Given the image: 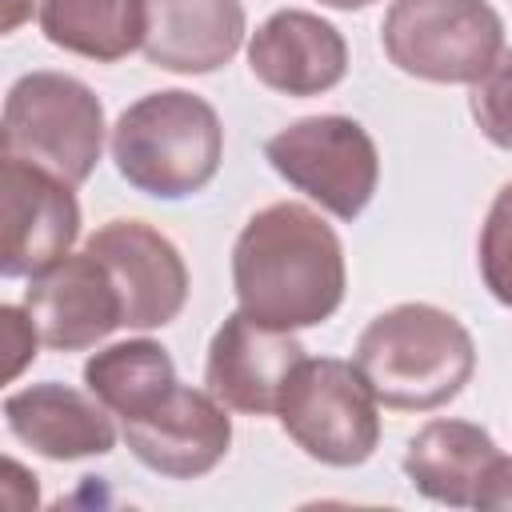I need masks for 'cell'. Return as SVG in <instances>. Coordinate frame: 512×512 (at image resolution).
<instances>
[{"mask_svg":"<svg viewBox=\"0 0 512 512\" xmlns=\"http://www.w3.org/2000/svg\"><path fill=\"white\" fill-rule=\"evenodd\" d=\"M232 288L240 312L260 324L316 328L344 304L340 236L308 204H268L248 216L232 244Z\"/></svg>","mask_w":512,"mask_h":512,"instance_id":"cell-1","label":"cell"},{"mask_svg":"<svg viewBox=\"0 0 512 512\" xmlns=\"http://www.w3.org/2000/svg\"><path fill=\"white\" fill-rule=\"evenodd\" d=\"M352 364L384 408L432 412L464 392L476 372L472 332L436 304H396L368 320Z\"/></svg>","mask_w":512,"mask_h":512,"instance_id":"cell-2","label":"cell"},{"mask_svg":"<svg viewBox=\"0 0 512 512\" xmlns=\"http://www.w3.org/2000/svg\"><path fill=\"white\" fill-rule=\"evenodd\" d=\"M116 172L144 196L184 200L212 184L224 160L216 108L184 88L148 92L128 104L112 128Z\"/></svg>","mask_w":512,"mask_h":512,"instance_id":"cell-3","label":"cell"},{"mask_svg":"<svg viewBox=\"0 0 512 512\" xmlns=\"http://www.w3.org/2000/svg\"><path fill=\"white\" fill-rule=\"evenodd\" d=\"M104 152V104L64 72H28L4 96L0 156H20L72 188L92 176Z\"/></svg>","mask_w":512,"mask_h":512,"instance_id":"cell-4","label":"cell"},{"mask_svg":"<svg viewBox=\"0 0 512 512\" xmlns=\"http://www.w3.org/2000/svg\"><path fill=\"white\" fill-rule=\"evenodd\" d=\"M380 40L404 76L476 84L504 52V20L488 0H392Z\"/></svg>","mask_w":512,"mask_h":512,"instance_id":"cell-5","label":"cell"},{"mask_svg":"<svg viewBox=\"0 0 512 512\" xmlns=\"http://www.w3.org/2000/svg\"><path fill=\"white\" fill-rule=\"evenodd\" d=\"M356 364L336 356H304L280 396V428L292 444L332 468L364 464L380 444V412Z\"/></svg>","mask_w":512,"mask_h":512,"instance_id":"cell-6","label":"cell"},{"mask_svg":"<svg viewBox=\"0 0 512 512\" xmlns=\"http://www.w3.org/2000/svg\"><path fill=\"white\" fill-rule=\"evenodd\" d=\"M264 160L280 180L336 220H356L380 184V152L352 116H304L268 136Z\"/></svg>","mask_w":512,"mask_h":512,"instance_id":"cell-7","label":"cell"},{"mask_svg":"<svg viewBox=\"0 0 512 512\" xmlns=\"http://www.w3.org/2000/svg\"><path fill=\"white\" fill-rule=\"evenodd\" d=\"M0 216V272L8 280L44 272L68 256L80 236V204L72 184L20 156H0Z\"/></svg>","mask_w":512,"mask_h":512,"instance_id":"cell-8","label":"cell"},{"mask_svg":"<svg viewBox=\"0 0 512 512\" xmlns=\"http://www.w3.org/2000/svg\"><path fill=\"white\" fill-rule=\"evenodd\" d=\"M84 248L108 268L124 304V328H164L180 316L188 300V268L164 232L144 220H108Z\"/></svg>","mask_w":512,"mask_h":512,"instance_id":"cell-9","label":"cell"},{"mask_svg":"<svg viewBox=\"0 0 512 512\" xmlns=\"http://www.w3.org/2000/svg\"><path fill=\"white\" fill-rule=\"evenodd\" d=\"M300 360L304 344L288 328L260 324L236 308L232 316H224L208 344L204 384L224 408L268 416L280 408V396Z\"/></svg>","mask_w":512,"mask_h":512,"instance_id":"cell-10","label":"cell"},{"mask_svg":"<svg viewBox=\"0 0 512 512\" xmlns=\"http://www.w3.org/2000/svg\"><path fill=\"white\" fill-rule=\"evenodd\" d=\"M124 444L144 468L168 480H196L228 456L232 416L208 388L176 384L156 408L124 420Z\"/></svg>","mask_w":512,"mask_h":512,"instance_id":"cell-11","label":"cell"},{"mask_svg":"<svg viewBox=\"0 0 512 512\" xmlns=\"http://www.w3.org/2000/svg\"><path fill=\"white\" fill-rule=\"evenodd\" d=\"M24 308L40 340L56 352H80L124 328V304L108 268L84 248L28 276Z\"/></svg>","mask_w":512,"mask_h":512,"instance_id":"cell-12","label":"cell"},{"mask_svg":"<svg viewBox=\"0 0 512 512\" xmlns=\"http://www.w3.org/2000/svg\"><path fill=\"white\" fill-rule=\"evenodd\" d=\"M252 76L280 96H320L348 72V44L340 28L316 12L280 8L248 40Z\"/></svg>","mask_w":512,"mask_h":512,"instance_id":"cell-13","label":"cell"},{"mask_svg":"<svg viewBox=\"0 0 512 512\" xmlns=\"http://www.w3.org/2000/svg\"><path fill=\"white\" fill-rule=\"evenodd\" d=\"M148 64L180 76H204L224 68L244 40L240 0H140Z\"/></svg>","mask_w":512,"mask_h":512,"instance_id":"cell-14","label":"cell"},{"mask_svg":"<svg viewBox=\"0 0 512 512\" xmlns=\"http://www.w3.org/2000/svg\"><path fill=\"white\" fill-rule=\"evenodd\" d=\"M8 432L48 460H84L108 456L116 448L112 412L92 396L68 384L44 380L4 396Z\"/></svg>","mask_w":512,"mask_h":512,"instance_id":"cell-15","label":"cell"},{"mask_svg":"<svg viewBox=\"0 0 512 512\" xmlns=\"http://www.w3.org/2000/svg\"><path fill=\"white\" fill-rule=\"evenodd\" d=\"M496 460V440L472 420H428L404 448L412 488L448 508H468Z\"/></svg>","mask_w":512,"mask_h":512,"instance_id":"cell-16","label":"cell"},{"mask_svg":"<svg viewBox=\"0 0 512 512\" xmlns=\"http://www.w3.org/2000/svg\"><path fill=\"white\" fill-rule=\"evenodd\" d=\"M36 20L48 44L100 64L124 60L144 36L140 0H36Z\"/></svg>","mask_w":512,"mask_h":512,"instance_id":"cell-17","label":"cell"},{"mask_svg":"<svg viewBox=\"0 0 512 512\" xmlns=\"http://www.w3.org/2000/svg\"><path fill=\"white\" fill-rule=\"evenodd\" d=\"M84 384L112 416L136 420L156 408L180 380L172 356L156 340H120L88 356Z\"/></svg>","mask_w":512,"mask_h":512,"instance_id":"cell-18","label":"cell"},{"mask_svg":"<svg viewBox=\"0 0 512 512\" xmlns=\"http://www.w3.org/2000/svg\"><path fill=\"white\" fill-rule=\"evenodd\" d=\"M480 276L492 300L512 308V180L496 192L480 224Z\"/></svg>","mask_w":512,"mask_h":512,"instance_id":"cell-19","label":"cell"},{"mask_svg":"<svg viewBox=\"0 0 512 512\" xmlns=\"http://www.w3.org/2000/svg\"><path fill=\"white\" fill-rule=\"evenodd\" d=\"M472 120L496 148L512 152V52H500L488 76L472 84Z\"/></svg>","mask_w":512,"mask_h":512,"instance_id":"cell-20","label":"cell"},{"mask_svg":"<svg viewBox=\"0 0 512 512\" xmlns=\"http://www.w3.org/2000/svg\"><path fill=\"white\" fill-rule=\"evenodd\" d=\"M0 324H4V352H8L4 376L16 380V376L36 360V344H44V340H40V332H36V324H32V316H28V308L4 304V308H0Z\"/></svg>","mask_w":512,"mask_h":512,"instance_id":"cell-21","label":"cell"},{"mask_svg":"<svg viewBox=\"0 0 512 512\" xmlns=\"http://www.w3.org/2000/svg\"><path fill=\"white\" fill-rule=\"evenodd\" d=\"M472 508H512V456L500 452V460L488 468Z\"/></svg>","mask_w":512,"mask_h":512,"instance_id":"cell-22","label":"cell"},{"mask_svg":"<svg viewBox=\"0 0 512 512\" xmlns=\"http://www.w3.org/2000/svg\"><path fill=\"white\" fill-rule=\"evenodd\" d=\"M36 12V0H4V16H0V28L4 32H16L28 16Z\"/></svg>","mask_w":512,"mask_h":512,"instance_id":"cell-23","label":"cell"},{"mask_svg":"<svg viewBox=\"0 0 512 512\" xmlns=\"http://www.w3.org/2000/svg\"><path fill=\"white\" fill-rule=\"evenodd\" d=\"M320 4H328V8H340V12H356V8H368L372 0H320Z\"/></svg>","mask_w":512,"mask_h":512,"instance_id":"cell-24","label":"cell"}]
</instances>
